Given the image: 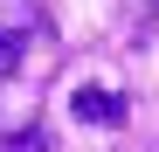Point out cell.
Returning <instances> with one entry per match:
<instances>
[{
	"label": "cell",
	"instance_id": "2",
	"mask_svg": "<svg viewBox=\"0 0 159 152\" xmlns=\"http://www.w3.org/2000/svg\"><path fill=\"white\" fill-rule=\"evenodd\" d=\"M14 69H21V35L0 28V76H14Z\"/></svg>",
	"mask_w": 159,
	"mask_h": 152
},
{
	"label": "cell",
	"instance_id": "1",
	"mask_svg": "<svg viewBox=\"0 0 159 152\" xmlns=\"http://www.w3.org/2000/svg\"><path fill=\"white\" fill-rule=\"evenodd\" d=\"M69 111L83 118V124H125V97H118V90H76Z\"/></svg>",
	"mask_w": 159,
	"mask_h": 152
},
{
	"label": "cell",
	"instance_id": "3",
	"mask_svg": "<svg viewBox=\"0 0 159 152\" xmlns=\"http://www.w3.org/2000/svg\"><path fill=\"white\" fill-rule=\"evenodd\" d=\"M0 152H48V132H35V124H28V132H14Z\"/></svg>",
	"mask_w": 159,
	"mask_h": 152
}]
</instances>
